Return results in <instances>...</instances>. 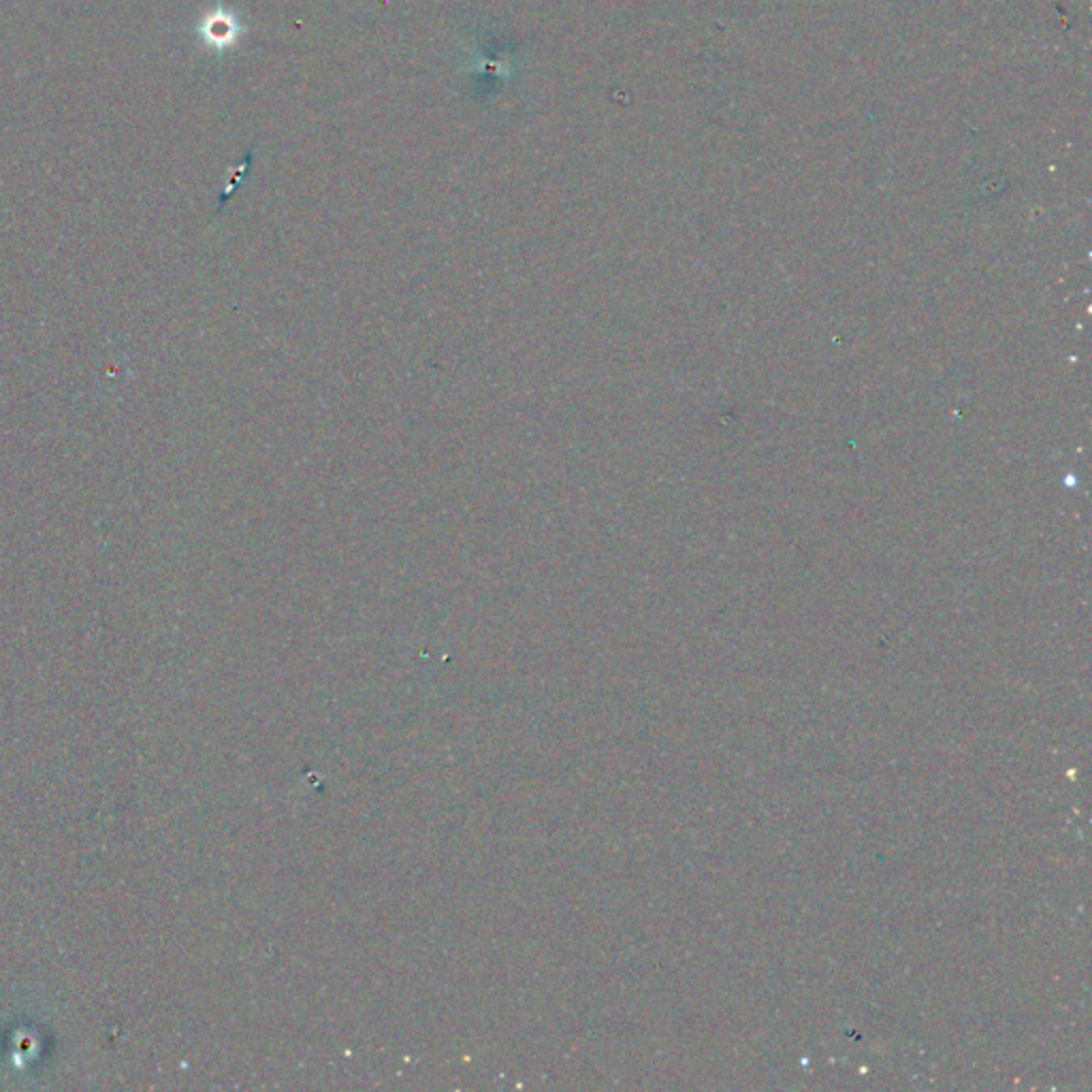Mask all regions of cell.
I'll use <instances>...</instances> for the list:
<instances>
[{
  "mask_svg": "<svg viewBox=\"0 0 1092 1092\" xmlns=\"http://www.w3.org/2000/svg\"><path fill=\"white\" fill-rule=\"evenodd\" d=\"M239 32L241 26L238 18L224 7H218L216 11H212V13H207L206 18H203L201 26H198V36H201L203 43L218 52L233 47Z\"/></svg>",
  "mask_w": 1092,
  "mask_h": 1092,
  "instance_id": "cell-1",
  "label": "cell"
}]
</instances>
